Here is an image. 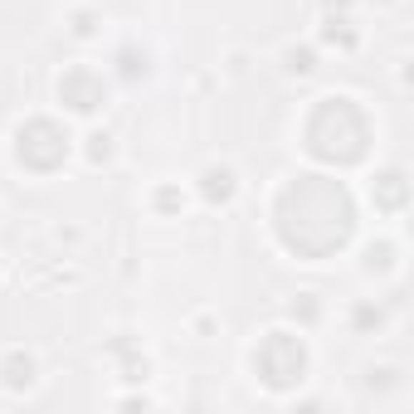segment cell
<instances>
[{
	"label": "cell",
	"instance_id": "6da1fadb",
	"mask_svg": "<svg viewBox=\"0 0 414 414\" xmlns=\"http://www.w3.org/2000/svg\"><path fill=\"white\" fill-rule=\"evenodd\" d=\"M253 365H258V375H263V385H293V380H303L307 370V351L298 336H288V331H273L263 346H258V356H253Z\"/></svg>",
	"mask_w": 414,
	"mask_h": 414
},
{
	"label": "cell",
	"instance_id": "7a4b0ae2",
	"mask_svg": "<svg viewBox=\"0 0 414 414\" xmlns=\"http://www.w3.org/2000/svg\"><path fill=\"white\" fill-rule=\"evenodd\" d=\"M59 93H64L69 108H79V112H98L103 98H108V88H103V79H98L93 69H74L69 79L59 83Z\"/></svg>",
	"mask_w": 414,
	"mask_h": 414
},
{
	"label": "cell",
	"instance_id": "3957f363",
	"mask_svg": "<svg viewBox=\"0 0 414 414\" xmlns=\"http://www.w3.org/2000/svg\"><path fill=\"white\" fill-rule=\"evenodd\" d=\"M5 385H15V390L34 385V360L29 356H10L5 360Z\"/></svg>",
	"mask_w": 414,
	"mask_h": 414
},
{
	"label": "cell",
	"instance_id": "277c9868",
	"mask_svg": "<svg viewBox=\"0 0 414 414\" xmlns=\"http://www.w3.org/2000/svg\"><path fill=\"white\" fill-rule=\"evenodd\" d=\"M205 195L210 200H229L234 195V171H205Z\"/></svg>",
	"mask_w": 414,
	"mask_h": 414
},
{
	"label": "cell",
	"instance_id": "5b68a950",
	"mask_svg": "<svg viewBox=\"0 0 414 414\" xmlns=\"http://www.w3.org/2000/svg\"><path fill=\"white\" fill-rule=\"evenodd\" d=\"M288 69H293V74H312V69H317V54H312V49H288Z\"/></svg>",
	"mask_w": 414,
	"mask_h": 414
},
{
	"label": "cell",
	"instance_id": "8992f818",
	"mask_svg": "<svg viewBox=\"0 0 414 414\" xmlns=\"http://www.w3.org/2000/svg\"><path fill=\"white\" fill-rule=\"evenodd\" d=\"M93 29H98V15H93V10H79V15H74V34H79V39H88Z\"/></svg>",
	"mask_w": 414,
	"mask_h": 414
},
{
	"label": "cell",
	"instance_id": "52a82bcc",
	"mask_svg": "<svg viewBox=\"0 0 414 414\" xmlns=\"http://www.w3.org/2000/svg\"><path fill=\"white\" fill-rule=\"evenodd\" d=\"M351 322H356V331L380 327V312H375V307H356V312H351Z\"/></svg>",
	"mask_w": 414,
	"mask_h": 414
},
{
	"label": "cell",
	"instance_id": "ba28073f",
	"mask_svg": "<svg viewBox=\"0 0 414 414\" xmlns=\"http://www.w3.org/2000/svg\"><path fill=\"white\" fill-rule=\"evenodd\" d=\"M88 141H93V161H108V151H112L108 137H88Z\"/></svg>",
	"mask_w": 414,
	"mask_h": 414
}]
</instances>
